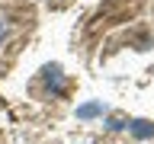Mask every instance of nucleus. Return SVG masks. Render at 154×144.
<instances>
[{
    "instance_id": "1",
    "label": "nucleus",
    "mask_w": 154,
    "mask_h": 144,
    "mask_svg": "<svg viewBox=\"0 0 154 144\" xmlns=\"http://www.w3.org/2000/svg\"><path fill=\"white\" fill-rule=\"evenodd\" d=\"M3 35H7V26H3V22H0V42H3Z\"/></svg>"
}]
</instances>
